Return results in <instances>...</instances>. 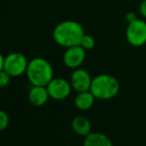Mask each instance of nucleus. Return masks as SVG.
I'll use <instances>...</instances> for the list:
<instances>
[{"label":"nucleus","instance_id":"nucleus-9","mask_svg":"<svg viewBox=\"0 0 146 146\" xmlns=\"http://www.w3.org/2000/svg\"><path fill=\"white\" fill-rule=\"evenodd\" d=\"M49 98H50V96H49L46 87L32 86L28 92L29 102L34 106H43L47 104Z\"/></svg>","mask_w":146,"mask_h":146},{"label":"nucleus","instance_id":"nucleus-7","mask_svg":"<svg viewBox=\"0 0 146 146\" xmlns=\"http://www.w3.org/2000/svg\"><path fill=\"white\" fill-rule=\"evenodd\" d=\"M87 51L82 46H73L67 48L63 55V63L69 69H78L84 64L87 56Z\"/></svg>","mask_w":146,"mask_h":146},{"label":"nucleus","instance_id":"nucleus-14","mask_svg":"<svg viewBox=\"0 0 146 146\" xmlns=\"http://www.w3.org/2000/svg\"><path fill=\"white\" fill-rule=\"evenodd\" d=\"M10 122V118L8 113L3 110H0V132L5 130Z\"/></svg>","mask_w":146,"mask_h":146},{"label":"nucleus","instance_id":"nucleus-15","mask_svg":"<svg viewBox=\"0 0 146 146\" xmlns=\"http://www.w3.org/2000/svg\"><path fill=\"white\" fill-rule=\"evenodd\" d=\"M10 79H11V77H10L9 74L6 73L4 70L0 71V90L6 88L8 85H9Z\"/></svg>","mask_w":146,"mask_h":146},{"label":"nucleus","instance_id":"nucleus-10","mask_svg":"<svg viewBox=\"0 0 146 146\" xmlns=\"http://www.w3.org/2000/svg\"><path fill=\"white\" fill-rule=\"evenodd\" d=\"M96 100V98L92 94V92L87 90V92H78L75 98V100H74V104H75V106L79 110L87 111V110H90L92 108Z\"/></svg>","mask_w":146,"mask_h":146},{"label":"nucleus","instance_id":"nucleus-17","mask_svg":"<svg viewBox=\"0 0 146 146\" xmlns=\"http://www.w3.org/2000/svg\"><path fill=\"white\" fill-rule=\"evenodd\" d=\"M136 19H137V15L134 12H128V13H126V15H125V21H126L127 23L133 22Z\"/></svg>","mask_w":146,"mask_h":146},{"label":"nucleus","instance_id":"nucleus-18","mask_svg":"<svg viewBox=\"0 0 146 146\" xmlns=\"http://www.w3.org/2000/svg\"><path fill=\"white\" fill-rule=\"evenodd\" d=\"M3 65H4V56L0 53V71L3 70Z\"/></svg>","mask_w":146,"mask_h":146},{"label":"nucleus","instance_id":"nucleus-1","mask_svg":"<svg viewBox=\"0 0 146 146\" xmlns=\"http://www.w3.org/2000/svg\"><path fill=\"white\" fill-rule=\"evenodd\" d=\"M85 34V30L81 23L74 20H65L60 22L54 28L53 38L59 46L67 49L80 45Z\"/></svg>","mask_w":146,"mask_h":146},{"label":"nucleus","instance_id":"nucleus-8","mask_svg":"<svg viewBox=\"0 0 146 146\" xmlns=\"http://www.w3.org/2000/svg\"><path fill=\"white\" fill-rule=\"evenodd\" d=\"M92 82V78L90 75V73L87 70L81 69V68L74 70V72L71 75V78H70V83L72 85V88L77 92L90 90Z\"/></svg>","mask_w":146,"mask_h":146},{"label":"nucleus","instance_id":"nucleus-4","mask_svg":"<svg viewBox=\"0 0 146 146\" xmlns=\"http://www.w3.org/2000/svg\"><path fill=\"white\" fill-rule=\"evenodd\" d=\"M125 39L132 47H142L146 44V21L137 18L133 22L127 23L125 29Z\"/></svg>","mask_w":146,"mask_h":146},{"label":"nucleus","instance_id":"nucleus-11","mask_svg":"<svg viewBox=\"0 0 146 146\" xmlns=\"http://www.w3.org/2000/svg\"><path fill=\"white\" fill-rule=\"evenodd\" d=\"M83 146H113L112 141L102 132H90L85 137Z\"/></svg>","mask_w":146,"mask_h":146},{"label":"nucleus","instance_id":"nucleus-2","mask_svg":"<svg viewBox=\"0 0 146 146\" xmlns=\"http://www.w3.org/2000/svg\"><path fill=\"white\" fill-rule=\"evenodd\" d=\"M26 77L32 86L46 87L54 78V69L48 60L37 57L28 63Z\"/></svg>","mask_w":146,"mask_h":146},{"label":"nucleus","instance_id":"nucleus-13","mask_svg":"<svg viewBox=\"0 0 146 146\" xmlns=\"http://www.w3.org/2000/svg\"><path fill=\"white\" fill-rule=\"evenodd\" d=\"M80 46H82L86 51H90L96 47V40L92 36L88 34H85L82 38V41L80 43Z\"/></svg>","mask_w":146,"mask_h":146},{"label":"nucleus","instance_id":"nucleus-5","mask_svg":"<svg viewBox=\"0 0 146 146\" xmlns=\"http://www.w3.org/2000/svg\"><path fill=\"white\" fill-rule=\"evenodd\" d=\"M28 60L23 54L19 52H13L4 57L3 70L10 77L17 78L26 74V70L28 67Z\"/></svg>","mask_w":146,"mask_h":146},{"label":"nucleus","instance_id":"nucleus-16","mask_svg":"<svg viewBox=\"0 0 146 146\" xmlns=\"http://www.w3.org/2000/svg\"><path fill=\"white\" fill-rule=\"evenodd\" d=\"M139 13L141 17L146 20V0H142L139 5Z\"/></svg>","mask_w":146,"mask_h":146},{"label":"nucleus","instance_id":"nucleus-6","mask_svg":"<svg viewBox=\"0 0 146 146\" xmlns=\"http://www.w3.org/2000/svg\"><path fill=\"white\" fill-rule=\"evenodd\" d=\"M50 98L55 100H64L71 94L73 88L70 81L64 78H53V80L46 86Z\"/></svg>","mask_w":146,"mask_h":146},{"label":"nucleus","instance_id":"nucleus-3","mask_svg":"<svg viewBox=\"0 0 146 146\" xmlns=\"http://www.w3.org/2000/svg\"><path fill=\"white\" fill-rule=\"evenodd\" d=\"M120 90L118 80L110 74H100L92 78L90 90L96 100H108L115 98Z\"/></svg>","mask_w":146,"mask_h":146},{"label":"nucleus","instance_id":"nucleus-12","mask_svg":"<svg viewBox=\"0 0 146 146\" xmlns=\"http://www.w3.org/2000/svg\"><path fill=\"white\" fill-rule=\"evenodd\" d=\"M72 129L76 134L86 137L92 132V124L87 117L78 115L72 120Z\"/></svg>","mask_w":146,"mask_h":146}]
</instances>
